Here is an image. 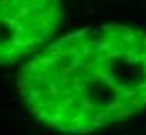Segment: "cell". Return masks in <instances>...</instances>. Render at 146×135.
<instances>
[{
	"instance_id": "cell-1",
	"label": "cell",
	"mask_w": 146,
	"mask_h": 135,
	"mask_svg": "<svg viewBox=\"0 0 146 135\" xmlns=\"http://www.w3.org/2000/svg\"><path fill=\"white\" fill-rule=\"evenodd\" d=\"M42 69L44 96L29 106L40 123L86 135L146 106V33L127 25L84 27L50 44L23 67ZM40 87V85H38Z\"/></svg>"
}]
</instances>
